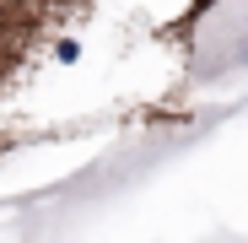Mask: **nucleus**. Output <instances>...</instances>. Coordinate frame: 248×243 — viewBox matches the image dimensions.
I'll return each instance as SVG.
<instances>
[{
  "mask_svg": "<svg viewBox=\"0 0 248 243\" xmlns=\"http://www.w3.org/2000/svg\"><path fill=\"white\" fill-rule=\"evenodd\" d=\"M184 76L194 87H216L227 76H248V6H205L189 22Z\"/></svg>",
  "mask_w": 248,
  "mask_h": 243,
  "instance_id": "obj_1",
  "label": "nucleus"
},
{
  "mask_svg": "<svg viewBox=\"0 0 248 243\" xmlns=\"http://www.w3.org/2000/svg\"><path fill=\"white\" fill-rule=\"evenodd\" d=\"M70 16L76 11H54V6H0V92L16 87V76L32 65L49 27H65Z\"/></svg>",
  "mask_w": 248,
  "mask_h": 243,
  "instance_id": "obj_2",
  "label": "nucleus"
}]
</instances>
